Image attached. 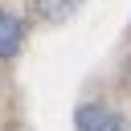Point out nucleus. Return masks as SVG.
<instances>
[{"mask_svg": "<svg viewBox=\"0 0 131 131\" xmlns=\"http://www.w3.org/2000/svg\"><path fill=\"white\" fill-rule=\"evenodd\" d=\"M37 4H41V12H49L53 20H61V16H66V12H70L78 0H37Z\"/></svg>", "mask_w": 131, "mask_h": 131, "instance_id": "nucleus-3", "label": "nucleus"}, {"mask_svg": "<svg viewBox=\"0 0 131 131\" xmlns=\"http://www.w3.org/2000/svg\"><path fill=\"white\" fill-rule=\"evenodd\" d=\"M74 123H78V131H123V119L111 106H82Z\"/></svg>", "mask_w": 131, "mask_h": 131, "instance_id": "nucleus-1", "label": "nucleus"}, {"mask_svg": "<svg viewBox=\"0 0 131 131\" xmlns=\"http://www.w3.org/2000/svg\"><path fill=\"white\" fill-rule=\"evenodd\" d=\"M20 41H25L20 20H16L12 12H4V8H0V57H12V53L20 49Z\"/></svg>", "mask_w": 131, "mask_h": 131, "instance_id": "nucleus-2", "label": "nucleus"}]
</instances>
